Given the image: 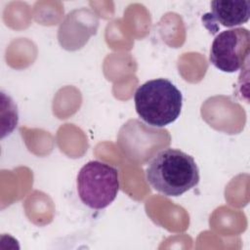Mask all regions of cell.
<instances>
[{"label":"cell","mask_w":250,"mask_h":250,"mask_svg":"<svg viewBox=\"0 0 250 250\" xmlns=\"http://www.w3.org/2000/svg\"><path fill=\"white\" fill-rule=\"evenodd\" d=\"M149 185L166 196H180L199 182V169L189 154L176 148L159 151L148 163Z\"/></svg>","instance_id":"cell-1"},{"label":"cell","mask_w":250,"mask_h":250,"mask_svg":"<svg viewBox=\"0 0 250 250\" xmlns=\"http://www.w3.org/2000/svg\"><path fill=\"white\" fill-rule=\"evenodd\" d=\"M139 117L153 127L173 123L183 106L181 91L168 79L157 78L142 84L134 96Z\"/></svg>","instance_id":"cell-2"},{"label":"cell","mask_w":250,"mask_h":250,"mask_svg":"<svg viewBox=\"0 0 250 250\" xmlns=\"http://www.w3.org/2000/svg\"><path fill=\"white\" fill-rule=\"evenodd\" d=\"M119 190L118 171L113 166L92 160L77 175V191L81 201L92 209H104L115 199Z\"/></svg>","instance_id":"cell-3"},{"label":"cell","mask_w":250,"mask_h":250,"mask_svg":"<svg viewBox=\"0 0 250 250\" xmlns=\"http://www.w3.org/2000/svg\"><path fill=\"white\" fill-rule=\"evenodd\" d=\"M250 52V32L247 28L236 27L219 33L212 42L210 62L223 72L239 70Z\"/></svg>","instance_id":"cell-4"},{"label":"cell","mask_w":250,"mask_h":250,"mask_svg":"<svg viewBox=\"0 0 250 250\" xmlns=\"http://www.w3.org/2000/svg\"><path fill=\"white\" fill-rule=\"evenodd\" d=\"M250 18V1L214 0L211 12L202 17V21L210 32H216V24L233 27L248 21Z\"/></svg>","instance_id":"cell-5"}]
</instances>
